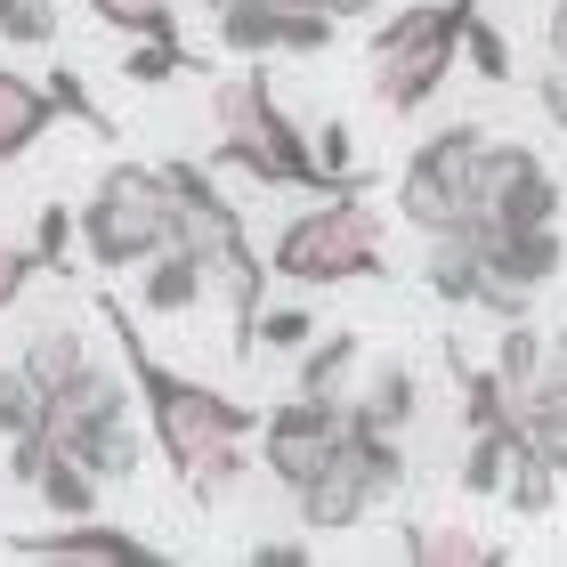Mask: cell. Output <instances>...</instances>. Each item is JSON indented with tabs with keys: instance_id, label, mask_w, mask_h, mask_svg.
I'll use <instances>...</instances> for the list:
<instances>
[{
	"instance_id": "cell-31",
	"label": "cell",
	"mask_w": 567,
	"mask_h": 567,
	"mask_svg": "<svg viewBox=\"0 0 567 567\" xmlns=\"http://www.w3.org/2000/svg\"><path fill=\"white\" fill-rule=\"evenodd\" d=\"M527 390H551V398H567V324L559 332H544V365H535V381Z\"/></svg>"
},
{
	"instance_id": "cell-17",
	"label": "cell",
	"mask_w": 567,
	"mask_h": 567,
	"mask_svg": "<svg viewBox=\"0 0 567 567\" xmlns=\"http://www.w3.org/2000/svg\"><path fill=\"white\" fill-rule=\"evenodd\" d=\"M33 495H41V511H58V519H90V511L106 503V478H97L90 462H73V454L49 446L41 471H33Z\"/></svg>"
},
{
	"instance_id": "cell-28",
	"label": "cell",
	"mask_w": 567,
	"mask_h": 567,
	"mask_svg": "<svg viewBox=\"0 0 567 567\" xmlns=\"http://www.w3.org/2000/svg\"><path fill=\"white\" fill-rule=\"evenodd\" d=\"M462 49H471V73H478V82H495V90L511 82V41H503L478 9H471V24H462Z\"/></svg>"
},
{
	"instance_id": "cell-1",
	"label": "cell",
	"mask_w": 567,
	"mask_h": 567,
	"mask_svg": "<svg viewBox=\"0 0 567 567\" xmlns=\"http://www.w3.org/2000/svg\"><path fill=\"white\" fill-rule=\"evenodd\" d=\"M97 317H106L114 349H122V365H131V390H138L146 437H154V454L171 462V478L187 486L195 503L236 495L244 471H251V454H244V446L260 437V414H251L244 398H227V390H203V381L171 373L163 357L138 341V317H131V308H122L114 292H97Z\"/></svg>"
},
{
	"instance_id": "cell-18",
	"label": "cell",
	"mask_w": 567,
	"mask_h": 567,
	"mask_svg": "<svg viewBox=\"0 0 567 567\" xmlns=\"http://www.w3.org/2000/svg\"><path fill=\"white\" fill-rule=\"evenodd\" d=\"M203 58L178 33H138L131 49H122V82H138V90H163V82H178V73H195Z\"/></svg>"
},
{
	"instance_id": "cell-9",
	"label": "cell",
	"mask_w": 567,
	"mask_h": 567,
	"mask_svg": "<svg viewBox=\"0 0 567 567\" xmlns=\"http://www.w3.org/2000/svg\"><path fill=\"white\" fill-rule=\"evenodd\" d=\"M341 437H349V398H308V390H292L284 405L260 414V471L284 486V495H300V486L341 454Z\"/></svg>"
},
{
	"instance_id": "cell-14",
	"label": "cell",
	"mask_w": 567,
	"mask_h": 567,
	"mask_svg": "<svg viewBox=\"0 0 567 567\" xmlns=\"http://www.w3.org/2000/svg\"><path fill=\"white\" fill-rule=\"evenodd\" d=\"M422 414V373L414 365H373V381H357L349 390V422H365V430H398L405 437V422Z\"/></svg>"
},
{
	"instance_id": "cell-27",
	"label": "cell",
	"mask_w": 567,
	"mask_h": 567,
	"mask_svg": "<svg viewBox=\"0 0 567 567\" xmlns=\"http://www.w3.org/2000/svg\"><path fill=\"white\" fill-rule=\"evenodd\" d=\"M49 97H58V114H73V122H82V131L114 138V114H106V106H97V97H90V82H82V73H73V65H49Z\"/></svg>"
},
{
	"instance_id": "cell-24",
	"label": "cell",
	"mask_w": 567,
	"mask_h": 567,
	"mask_svg": "<svg viewBox=\"0 0 567 567\" xmlns=\"http://www.w3.org/2000/svg\"><path fill=\"white\" fill-rule=\"evenodd\" d=\"M535 365H544V332H535L527 317H503V341H495V373L511 381V390H527Z\"/></svg>"
},
{
	"instance_id": "cell-15",
	"label": "cell",
	"mask_w": 567,
	"mask_h": 567,
	"mask_svg": "<svg viewBox=\"0 0 567 567\" xmlns=\"http://www.w3.org/2000/svg\"><path fill=\"white\" fill-rule=\"evenodd\" d=\"M398 551L422 559V567H495L503 559L495 535H478V527H462V519H414V527L398 535Z\"/></svg>"
},
{
	"instance_id": "cell-33",
	"label": "cell",
	"mask_w": 567,
	"mask_h": 567,
	"mask_svg": "<svg viewBox=\"0 0 567 567\" xmlns=\"http://www.w3.org/2000/svg\"><path fill=\"white\" fill-rule=\"evenodd\" d=\"M544 58H567V0L551 9V24H544Z\"/></svg>"
},
{
	"instance_id": "cell-16",
	"label": "cell",
	"mask_w": 567,
	"mask_h": 567,
	"mask_svg": "<svg viewBox=\"0 0 567 567\" xmlns=\"http://www.w3.org/2000/svg\"><path fill=\"white\" fill-rule=\"evenodd\" d=\"M422 284L446 308H478L486 300V260L471 236H430V260H422Z\"/></svg>"
},
{
	"instance_id": "cell-12",
	"label": "cell",
	"mask_w": 567,
	"mask_h": 567,
	"mask_svg": "<svg viewBox=\"0 0 567 567\" xmlns=\"http://www.w3.org/2000/svg\"><path fill=\"white\" fill-rule=\"evenodd\" d=\"M203 300H212V268H203L187 244H163V251L138 260V308L146 317H187Z\"/></svg>"
},
{
	"instance_id": "cell-19",
	"label": "cell",
	"mask_w": 567,
	"mask_h": 567,
	"mask_svg": "<svg viewBox=\"0 0 567 567\" xmlns=\"http://www.w3.org/2000/svg\"><path fill=\"white\" fill-rule=\"evenodd\" d=\"M349 365H357V332H324V341L300 349V381L308 398H349Z\"/></svg>"
},
{
	"instance_id": "cell-29",
	"label": "cell",
	"mask_w": 567,
	"mask_h": 567,
	"mask_svg": "<svg viewBox=\"0 0 567 567\" xmlns=\"http://www.w3.org/2000/svg\"><path fill=\"white\" fill-rule=\"evenodd\" d=\"M73 236H82V219H73V203H41V219H33V251H41V268H65Z\"/></svg>"
},
{
	"instance_id": "cell-23",
	"label": "cell",
	"mask_w": 567,
	"mask_h": 567,
	"mask_svg": "<svg viewBox=\"0 0 567 567\" xmlns=\"http://www.w3.org/2000/svg\"><path fill=\"white\" fill-rule=\"evenodd\" d=\"M317 341V317H308V300H260V317H251V349H308Z\"/></svg>"
},
{
	"instance_id": "cell-10",
	"label": "cell",
	"mask_w": 567,
	"mask_h": 567,
	"mask_svg": "<svg viewBox=\"0 0 567 567\" xmlns=\"http://www.w3.org/2000/svg\"><path fill=\"white\" fill-rule=\"evenodd\" d=\"M559 227V178L544 171V154L535 146H511L495 138L486 146V178H478V227Z\"/></svg>"
},
{
	"instance_id": "cell-32",
	"label": "cell",
	"mask_w": 567,
	"mask_h": 567,
	"mask_svg": "<svg viewBox=\"0 0 567 567\" xmlns=\"http://www.w3.org/2000/svg\"><path fill=\"white\" fill-rule=\"evenodd\" d=\"M535 97H544V114L567 131V58H544V73H535Z\"/></svg>"
},
{
	"instance_id": "cell-5",
	"label": "cell",
	"mask_w": 567,
	"mask_h": 567,
	"mask_svg": "<svg viewBox=\"0 0 567 567\" xmlns=\"http://www.w3.org/2000/svg\"><path fill=\"white\" fill-rule=\"evenodd\" d=\"M478 0H414V9L381 17L373 41H365V73H373V97L390 114H422L446 73L462 58V24H471Z\"/></svg>"
},
{
	"instance_id": "cell-4",
	"label": "cell",
	"mask_w": 567,
	"mask_h": 567,
	"mask_svg": "<svg viewBox=\"0 0 567 567\" xmlns=\"http://www.w3.org/2000/svg\"><path fill=\"white\" fill-rule=\"evenodd\" d=\"M268 276L292 284V292H332V284H373L390 276L381 260V219L365 212V187H341L324 203H308L276 227L268 244Z\"/></svg>"
},
{
	"instance_id": "cell-7",
	"label": "cell",
	"mask_w": 567,
	"mask_h": 567,
	"mask_svg": "<svg viewBox=\"0 0 567 567\" xmlns=\"http://www.w3.org/2000/svg\"><path fill=\"white\" fill-rule=\"evenodd\" d=\"M486 138L478 122H446L414 146V163L398 178V212L422 227V236H471L478 227V178H486Z\"/></svg>"
},
{
	"instance_id": "cell-11",
	"label": "cell",
	"mask_w": 567,
	"mask_h": 567,
	"mask_svg": "<svg viewBox=\"0 0 567 567\" xmlns=\"http://www.w3.org/2000/svg\"><path fill=\"white\" fill-rule=\"evenodd\" d=\"M17 559H114V567H154L163 551L146 544V535L131 527H106L90 511V519H65V527H41V535H9Z\"/></svg>"
},
{
	"instance_id": "cell-8",
	"label": "cell",
	"mask_w": 567,
	"mask_h": 567,
	"mask_svg": "<svg viewBox=\"0 0 567 567\" xmlns=\"http://www.w3.org/2000/svg\"><path fill=\"white\" fill-rule=\"evenodd\" d=\"M73 219H82L90 268H106V276L114 268H138L146 251L171 244V178H163V163H114Z\"/></svg>"
},
{
	"instance_id": "cell-2",
	"label": "cell",
	"mask_w": 567,
	"mask_h": 567,
	"mask_svg": "<svg viewBox=\"0 0 567 567\" xmlns=\"http://www.w3.org/2000/svg\"><path fill=\"white\" fill-rule=\"evenodd\" d=\"M163 178H171V244H187L195 260L212 268V292L227 300V317H236V357H251V317H260V300H268V260L251 251L244 212L219 195L212 163L171 154Z\"/></svg>"
},
{
	"instance_id": "cell-25",
	"label": "cell",
	"mask_w": 567,
	"mask_h": 567,
	"mask_svg": "<svg viewBox=\"0 0 567 567\" xmlns=\"http://www.w3.org/2000/svg\"><path fill=\"white\" fill-rule=\"evenodd\" d=\"M0 41L9 49H49L58 41V0H0Z\"/></svg>"
},
{
	"instance_id": "cell-13",
	"label": "cell",
	"mask_w": 567,
	"mask_h": 567,
	"mask_svg": "<svg viewBox=\"0 0 567 567\" xmlns=\"http://www.w3.org/2000/svg\"><path fill=\"white\" fill-rule=\"evenodd\" d=\"M49 131H58V97H49V82H33V73H17V65H0V163L33 154Z\"/></svg>"
},
{
	"instance_id": "cell-3",
	"label": "cell",
	"mask_w": 567,
	"mask_h": 567,
	"mask_svg": "<svg viewBox=\"0 0 567 567\" xmlns=\"http://www.w3.org/2000/svg\"><path fill=\"white\" fill-rule=\"evenodd\" d=\"M212 122H219V146H212V171H236L251 187H300V195H324V171H317V146L292 114L276 106V82L260 65L212 82Z\"/></svg>"
},
{
	"instance_id": "cell-6",
	"label": "cell",
	"mask_w": 567,
	"mask_h": 567,
	"mask_svg": "<svg viewBox=\"0 0 567 567\" xmlns=\"http://www.w3.org/2000/svg\"><path fill=\"white\" fill-rule=\"evenodd\" d=\"M41 430H49V446H58V454L90 462L106 486H122V478L138 471V454H146V437H138V390H131V381H114L97 357L73 381L49 390Z\"/></svg>"
},
{
	"instance_id": "cell-26",
	"label": "cell",
	"mask_w": 567,
	"mask_h": 567,
	"mask_svg": "<svg viewBox=\"0 0 567 567\" xmlns=\"http://www.w3.org/2000/svg\"><path fill=\"white\" fill-rule=\"evenodd\" d=\"M90 17L97 24H114V33H178V9L171 0H90Z\"/></svg>"
},
{
	"instance_id": "cell-22",
	"label": "cell",
	"mask_w": 567,
	"mask_h": 567,
	"mask_svg": "<svg viewBox=\"0 0 567 567\" xmlns=\"http://www.w3.org/2000/svg\"><path fill=\"white\" fill-rule=\"evenodd\" d=\"M551 495H559V471H551V462L519 437V454H511V478H503V503L535 519V511H551Z\"/></svg>"
},
{
	"instance_id": "cell-30",
	"label": "cell",
	"mask_w": 567,
	"mask_h": 567,
	"mask_svg": "<svg viewBox=\"0 0 567 567\" xmlns=\"http://www.w3.org/2000/svg\"><path fill=\"white\" fill-rule=\"evenodd\" d=\"M33 276H41V251L17 244V236H0V317L24 300V284H33Z\"/></svg>"
},
{
	"instance_id": "cell-20",
	"label": "cell",
	"mask_w": 567,
	"mask_h": 567,
	"mask_svg": "<svg viewBox=\"0 0 567 567\" xmlns=\"http://www.w3.org/2000/svg\"><path fill=\"white\" fill-rule=\"evenodd\" d=\"M519 437L567 478V398H551V390H519Z\"/></svg>"
},
{
	"instance_id": "cell-21",
	"label": "cell",
	"mask_w": 567,
	"mask_h": 567,
	"mask_svg": "<svg viewBox=\"0 0 567 567\" xmlns=\"http://www.w3.org/2000/svg\"><path fill=\"white\" fill-rule=\"evenodd\" d=\"M41 381L24 373V357H0V437H33L41 430Z\"/></svg>"
}]
</instances>
